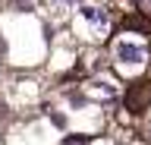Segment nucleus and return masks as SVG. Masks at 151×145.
I'll use <instances>...</instances> for the list:
<instances>
[{
  "label": "nucleus",
  "instance_id": "2",
  "mask_svg": "<svg viewBox=\"0 0 151 145\" xmlns=\"http://www.w3.org/2000/svg\"><path fill=\"white\" fill-rule=\"evenodd\" d=\"M113 57L120 60V63H129V66H142L145 63V48L135 44V41H116Z\"/></svg>",
  "mask_w": 151,
  "mask_h": 145
},
{
  "label": "nucleus",
  "instance_id": "1",
  "mask_svg": "<svg viewBox=\"0 0 151 145\" xmlns=\"http://www.w3.org/2000/svg\"><path fill=\"white\" fill-rule=\"evenodd\" d=\"M79 19L88 25V35H91V38H104L107 29H110V16H107V10L98 6V3H82V6H79Z\"/></svg>",
  "mask_w": 151,
  "mask_h": 145
},
{
  "label": "nucleus",
  "instance_id": "3",
  "mask_svg": "<svg viewBox=\"0 0 151 145\" xmlns=\"http://www.w3.org/2000/svg\"><path fill=\"white\" fill-rule=\"evenodd\" d=\"M88 95L98 98V101H113V98H116V88H113L110 82H91V85H88Z\"/></svg>",
  "mask_w": 151,
  "mask_h": 145
},
{
  "label": "nucleus",
  "instance_id": "4",
  "mask_svg": "<svg viewBox=\"0 0 151 145\" xmlns=\"http://www.w3.org/2000/svg\"><path fill=\"white\" fill-rule=\"evenodd\" d=\"M50 3H54V6H60V10H66V6H73L76 0H50Z\"/></svg>",
  "mask_w": 151,
  "mask_h": 145
},
{
  "label": "nucleus",
  "instance_id": "5",
  "mask_svg": "<svg viewBox=\"0 0 151 145\" xmlns=\"http://www.w3.org/2000/svg\"><path fill=\"white\" fill-rule=\"evenodd\" d=\"M148 136H151V114H148Z\"/></svg>",
  "mask_w": 151,
  "mask_h": 145
}]
</instances>
